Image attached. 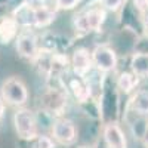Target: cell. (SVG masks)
<instances>
[{
    "instance_id": "4",
    "label": "cell",
    "mask_w": 148,
    "mask_h": 148,
    "mask_svg": "<svg viewBox=\"0 0 148 148\" xmlns=\"http://www.w3.org/2000/svg\"><path fill=\"white\" fill-rule=\"evenodd\" d=\"M105 21V12L102 9H90L83 15L77 16L76 27L80 31H95Z\"/></svg>"
},
{
    "instance_id": "13",
    "label": "cell",
    "mask_w": 148,
    "mask_h": 148,
    "mask_svg": "<svg viewBox=\"0 0 148 148\" xmlns=\"http://www.w3.org/2000/svg\"><path fill=\"white\" fill-rule=\"evenodd\" d=\"M130 105L133 111H136L141 116H148V92L147 90H139L136 95H133Z\"/></svg>"
},
{
    "instance_id": "18",
    "label": "cell",
    "mask_w": 148,
    "mask_h": 148,
    "mask_svg": "<svg viewBox=\"0 0 148 148\" xmlns=\"http://www.w3.org/2000/svg\"><path fill=\"white\" fill-rule=\"evenodd\" d=\"M80 3V0H56V6L59 9H73Z\"/></svg>"
},
{
    "instance_id": "11",
    "label": "cell",
    "mask_w": 148,
    "mask_h": 148,
    "mask_svg": "<svg viewBox=\"0 0 148 148\" xmlns=\"http://www.w3.org/2000/svg\"><path fill=\"white\" fill-rule=\"evenodd\" d=\"M16 28H18L16 19L9 18V19L2 21V24H0V42L9 43L16 36Z\"/></svg>"
},
{
    "instance_id": "7",
    "label": "cell",
    "mask_w": 148,
    "mask_h": 148,
    "mask_svg": "<svg viewBox=\"0 0 148 148\" xmlns=\"http://www.w3.org/2000/svg\"><path fill=\"white\" fill-rule=\"evenodd\" d=\"M65 104H67V99H65V95L62 92H59L56 89H51L43 93L42 96V105L45 110H47L49 113H55V114H59L61 111L65 108Z\"/></svg>"
},
{
    "instance_id": "2",
    "label": "cell",
    "mask_w": 148,
    "mask_h": 148,
    "mask_svg": "<svg viewBox=\"0 0 148 148\" xmlns=\"http://www.w3.org/2000/svg\"><path fill=\"white\" fill-rule=\"evenodd\" d=\"M2 96L12 105H24L28 99V92L25 84L19 79L10 77L2 84Z\"/></svg>"
},
{
    "instance_id": "20",
    "label": "cell",
    "mask_w": 148,
    "mask_h": 148,
    "mask_svg": "<svg viewBox=\"0 0 148 148\" xmlns=\"http://www.w3.org/2000/svg\"><path fill=\"white\" fill-rule=\"evenodd\" d=\"M139 14H141V16H142V24H144V27L148 28V8H147L145 10L139 12Z\"/></svg>"
},
{
    "instance_id": "1",
    "label": "cell",
    "mask_w": 148,
    "mask_h": 148,
    "mask_svg": "<svg viewBox=\"0 0 148 148\" xmlns=\"http://www.w3.org/2000/svg\"><path fill=\"white\" fill-rule=\"evenodd\" d=\"M14 125L16 135L21 139L31 141L37 138V121L30 110H18L14 114Z\"/></svg>"
},
{
    "instance_id": "23",
    "label": "cell",
    "mask_w": 148,
    "mask_h": 148,
    "mask_svg": "<svg viewBox=\"0 0 148 148\" xmlns=\"http://www.w3.org/2000/svg\"><path fill=\"white\" fill-rule=\"evenodd\" d=\"M147 148H148V147H147Z\"/></svg>"
},
{
    "instance_id": "5",
    "label": "cell",
    "mask_w": 148,
    "mask_h": 148,
    "mask_svg": "<svg viewBox=\"0 0 148 148\" xmlns=\"http://www.w3.org/2000/svg\"><path fill=\"white\" fill-rule=\"evenodd\" d=\"M52 135L58 142L64 144V145H70L76 141L77 130H76V126H74V123L71 120L61 119V120L55 121V125L52 127Z\"/></svg>"
},
{
    "instance_id": "6",
    "label": "cell",
    "mask_w": 148,
    "mask_h": 148,
    "mask_svg": "<svg viewBox=\"0 0 148 148\" xmlns=\"http://www.w3.org/2000/svg\"><path fill=\"white\" fill-rule=\"evenodd\" d=\"M16 51L22 58L36 59L37 55H39L37 53L39 52V47H37V37L31 31L21 33L16 39Z\"/></svg>"
},
{
    "instance_id": "17",
    "label": "cell",
    "mask_w": 148,
    "mask_h": 148,
    "mask_svg": "<svg viewBox=\"0 0 148 148\" xmlns=\"http://www.w3.org/2000/svg\"><path fill=\"white\" fill-rule=\"evenodd\" d=\"M99 2H101V5H102L105 9H108V10H117V9L121 6L123 0H99Z\"/></svg>"
},
{
    "instance_id": "10",
    "label": "cell",
    "mask_w": 148,
    "mask_h": 148,
    "mask_svg": "<svg viewBox=\"0 0 148 148\" xmlns=\"http://www.w3.org/2000/svg\"><path fill=\"white\" fill-rule=\"evenodd\" d=\"M130 68L136 77H148V53H135L130 59Z\"/></svg>"
},
{
    "instance_id": "19",
    "label": "cell",
    "mask_w": 148,
    "mask_h": 148,
    "mask_svg": "<svg viewBox=\"0 0 148 148\" xmlns=\"http://www.w3.org/2000/svg\"><path fill=\"white\" fill-rule=\"evenodd\" d=\"M133 3H135V8L139 12H142L148 8V0H133Z\"/></svg>"
},
{
    "instance_id": "14",
    "label": "cell",
    "mask_w": 148,
    "mask_h": 148,
    "mask_svg": "<svg viewBox=\"0 0 148 148\" xmlns=\"http://www.w3.org/2000/svg\"><path fill=\"white\" fill-rule=\"evenodd\" d=\"M136 84H138V79H136V76H135L133 73H121L120 77H119V80H117L119 89H120L121 92H125V93L132 92V89H133Z\"/></svg>"
},
{
    "instance_id": "16",
    "label": "cell",
    "mask_w": 148,
    "mask_h": 148,
    "mask_svg": "<svg viewBox=\"0 0 148 148\" xmlns=\"http://www.w3.org/2000/svg\"><path fill=\"white\" fill-rule=\"evenodd\" d=\"M34 148H55V145L49 136H37Z\"/></svg>"
},
{
    "instance_id": "8",
    "label": "cell",
    "mask_w": 148,
    "mask_h": 148,
    "mask_svg": "<svg viewBox=\"0 0 148 148\" xmlns=\"http://www.w3.org/2000/svg\"><path fill=\"white\" fill-rule=\"evenodd\" d=\"M104 138L108 148H127V141L125 132L117 123H110L104 129Z\"/></svg>"
},
{
    "instance_id": "22",
    "label": "cell",
    "mask_w": 148,
    "mask_h": 148,
    "mask_svg": "<svg viewBox=\"0 0 148 148\" xmlns=\"http://www.w3.org/2000/svg\"><path fill=\"white\" fill-rule=\"evenodd\" d=\"M145 142H147V145H148V126H147V129H145Z\"/></svg>"
},
{
    "instance_id": "9",
    "label": "cell",
    "mask_w": 148,
    "mask_h": 148,
    "mask_svg": "<svg viewBox=\"0 0 148 148\" xmlns=\"http://www.w3.org/2000/svg\"><path fill=\"white\" fill-rule=\"evenodd\" d=\"M71 65H73L74 71H76L77 74H80V76H83L84 73H88L92 67V58H90L89 52L86 51L84 47L77 49L73 55Z\"/></svg>"
},
{
    "instance_id": "12",
    "label": "cell",
    "mask_w": 148,
    "mask_h": 148,
    "mask_svg": "<svg viewBox=\"0 0 148 148\" xmlns=\"http://www.w3.org/2000/svg\"><path fill=\"white\" fill-rule=\"evenodd\" d=\"M33 12H34V24H36L37 27L49 25V24L53 21V18H55L53 10L46 8L45 5L43 6H39V8H33Z\"/></svg>"
},
{
    "instance_id": "21",
    "label": "cell",
    "mask_w": 148,
    "mask_h": 148,
    "mask_svg": "<svg viewBox=\"0 0 148 148\" xmlns=\"http://www.w3.org/2000/svg\"><path fill=\"white\" fill-rule=\"evenodd\" d=\"M3 113H5V104H3L2 99H0V117L3 116Z\"/></svg>"
},
{
    "instance_id": "15",
    "label": "cell",
    "mask_w": 148,
    "mask_h": 148,
    "mask_svg": "<svg viewBox=\"0 0 148 148\" xmlns=\"http://www.w3.org/2000/svg\"><path fill=\"white\" fill-rule=\"evenodd\" d=\"M71 89H73L74 95H76V98L79 101H82V102L88 99L89 95H90L89 88H88V86H84L80 80H73L71 82Z\"/></svg>"
},
{
    "instance_id": "3",
    "label": "cell",
    "mask_w": 148,
    "mask_h": 148,
    "mask_svg": "<svg viewBox=\"0 0 148 148\" xmlns=\"http://www.w3.org/2000/svg\"><path fill=\"white\" fill-rule=\"evenodd\" d=\"M93 64L101 71H113L117 67V55L108 46H96L92 52Z\"/></svg>"
}]
</instances>
